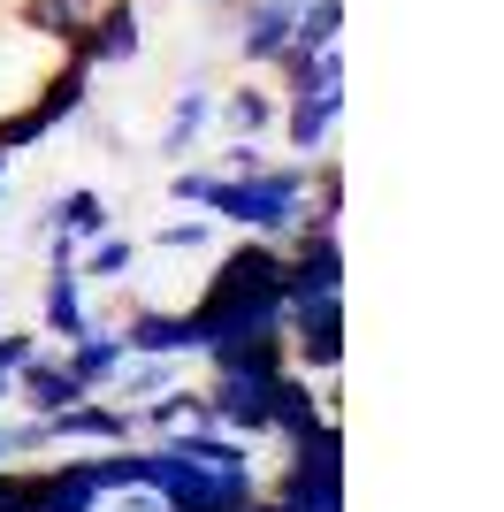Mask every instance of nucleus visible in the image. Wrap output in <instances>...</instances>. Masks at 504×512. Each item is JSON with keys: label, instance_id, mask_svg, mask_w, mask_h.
<instances>
[{"label": "nucleus", "instance_id": "obj_19", "mask_svg": "<svg viewBox=\"0 0 504 512\" xmlns=\"http://www.w3.org/2000/svg\"><path fill=\"white\" fill-rule=\"evenodd\" d=\"M260 505L268 512H344V482H321V474H260Z\"/></svg>", "mask_w": 504, "mask_h": 512}, {"label": "nucleus", "instance_id": "obj_4", "mask_svg": "<svg viewBox=\"0 0 504 512\" xmlns=\"http://www.w3.org/2000/svg\"><path fill=\"white\" fill-rule=\"evenodd\" d=\"M283 352H291L298 375L329 383L344 367V299H314V306H291L283 314Z\"/></svg>", "mask_w": 504, "mask_h": 512}, {"label": "nucleus", "instance_id": "obj_27", "mask_svg": "<svg viewBox=\"0 0 504 512\" xmlns=\"http://www.w3.org/2000/svg\"><path fill=\"white\" fill-rule=\"evenodd\" d=\"M46 352V337L39 329H0V375H16V367H31Z\"/></svg>", "mask_w": 504, "mask_h": 512}, {"label": "nucleus", "instance_id": "obj_12", "mask_svg": "<svg viewBox=\"0 0 504 512\" xmlns=\"http://www.w3.org/2000/svg\"><path fill=\"white\" fill-rule=\"evenodd\" d=\"M92 85H100V69H84L77 54H62V62H54V69L39 77V85H31V115H39L46 130L77 123L84 107H92Z\"/></svg>", "mask_w": 504, "mask_h": 512}, {"label": "nucleus", "instance_id": "obj_5", "mask_svg": "<svg viewBox=\"0 0 504 512\" xmlns=\"http://www.w3.org/2000/svg\"><path fill=\"white\" fill-rule=\"evenodd\" d=\"M268 390H275V375H230V367H207L199 406H207L214 428H230V436L260 444V436H268Z\"/></svg>", "mask_w": 504, "mask_h": 512}, {"label": "nucleus", "instance_id": "obj_25", "mask_svg": "<svg viewBox=\"0 0 504 512\" xmlns=\"http://www.w3.org/2000/svg\"><path fill=\"white\" fill-rule=\"evenodd\" d=\"M0 512H39V467H0Z\"/></svg>", "mask_w": 504, "mask_h": 512}, {"label": "nucleus", "instance_id": "obj_2", "mask_svg": "<svg viewBox=\"0 0 504 512\" xmlns=\"http://www.w3.org/2000/svg\"><path fill=\"white\" fill-rule=\"evenodd\" d=\"M130 436H138V421H130V406L107 398V390H84L77 406L39 421V451H107V444H130Z\"/></svg>", "mask_w": 504, "mask_h": 512}, {"label": "nucleus", "instance_id": "obj_1", "mask_svg": "<svg viewBox=\"0 0 504 512\" xmlns=\"http://www.w3.org/2000/svg\"><path fill=\"white\" fill-rule=\"evenodd\" d=\"M199 344L237 337V329H283V245L275 237H245L207 268V291L191 306Z\"/></svg>", "mask_w": 504, "mask_h": 512}, {"label": "nucleus", "instance_id": "obj_28", "mask_svg": "<svg viewBox=\"0 0 504 512\" xmlns=\"http://www.w3.org/2000/svg\"><path fill=\"white\" fill-rule=\"evenodd\" d=\"M207 176H214V169H176V176H168V207H191V214H199V199H207Z\"/></svg>", "mask_w": 504, "mask_h": 512}, {"label": "nucleus", "instance_id": "obj_23", "mask_svg": "<svg viewBox=\"0 0 504 512\" xmlns=\"http://www.w3.org/2000/svg\"><path fill=\"white\" fill-rule=\"evenodd\" d=\"M214 230H222V222H214V214H176V222H161V230H153V253H207L214 245Z\"/></svg>", "mask_w": 504, "mask_h": 512}, {"label": "nucleus", "instance_id": "obj_31", "mask_svg": "<svg viewBox=\"0 0 504 512\" xmlns=\"http://www.w3.org/2000/svg\"><path fill=\"white\" fill-rule=\"evenodd\" d=\"M0 406H8V375H0Z\"/></svg>", "mask_w": 504, "mask_h": 512}, {"label": "nucleus", "instance_id": "obj_30", "mask_svg": "<svg viewBox=\"0 0 504 512\" xmlns=\"http://www.w3.org/2000/svg\"><path fill=\"white\" fill-rule=\"evenodd\" d=\"M0 192H8V153H0Z\"/></svg>", "mask_w": 504, "mask_h": 512}, {"label": "nucleus", "instance_id": "obj_8", "mask_svg": "<svg viewBox=\"0 0 504 512\" xmlns=\"http://www.w3.org/2000/svg\"><path fill=\"white\" fill-rule=\"evenodd\" d=\"M138 39H146V31H138V0H107L100 16L62 46V54H77L84 69H123L130 54H138Z\"/></svg>", "mask_w": 504, "mask_h": 512}, {"label": "nucleus", "instance_id": "obj_15", "mask_svg": "<svg viewBox=\"0 0 504 512\" xmlns=\"http://www.w3.org/2000/svg\"><path fill=\"white\" fill-rule=\"evenodd\" d=\"M275 115H283V100H275V85H260V77H237V85L214 92V130H230V138H268Z\"/></svg>", "mask_w": 504, "mask_h": 512}, {"label": "nucleus", "instance_id": "obj_11", "mask_svg": "<svg viewBox=\"0 0 504 512\" xmlns=\"http://www.w3.org/2000/svg\"><path fill=\"white\" fill-rule=\"evenodd\" d=\"M291 31H298V0H245L230 16V39H237V54H245L252 69H268L283 46H291Z\"/></svg>", "mask_w": 504, "mask_h": 512}, {"label": "nucleus", "instance_id": "obj_18", "mask_svg": "<svg viewBox=\"0 0 504 512\" xmlns=\"http://www.w3.org/2000/svg\"><path fill=\"white\" fill-rule=\"evenodd\" d=\"M69 375H77L84 390H107L115 383V375H123V360H130V344H123V329H100V321H92V329H84V337H69Z\"/></svg>", "mask_w": 504, "mask_h": 512}, {"label": "nucleus", "instance_id": "obj_7", "mask_svg": "<svg viewBox=\"0 0 504 512\" xmlns=\"http://www.w3.org/2000/svg\"><path fill=\"white\" fill-rule=\"evenodd\" d=\"M336 123H344V77L336 85H306V92H283V115H275V130L291 138V153H329Z\"/></svg>", "mask_w": 504, "mask_h": 512}, {"label": "nucleus", "instance_id": "obj_10", "mask_svg": "<svg viewBox=\"0 0 504 512\" xmlns=\"http://www.w3.org/2000/svg\"><path fill=\"white\" fill-rule=\"evenodd\" d=\"M84 383L69 375V360H54V352H39L31 367H16L8 375V406H23V421H54L62 406H77Z\"/></svg>", "mask_w": 504, "mask_h": 512}, {"label": "nucleus", "instance_id": "obj_20", "mask_svg": "<svg viewBox=\"0 0 504 512\" xmlns=\"http://www.w3.org/2000/svg\"><path fill=\"white\" fill-rule=\"evenodd\" d=\"M100 8L107 0H16V23L31 31V39H46V46H69Z\"/></svg>", "mask_w": 504, "mask_h": 512}, {"label": "nucleus", "instance_id": "obj_22", "mask_svg": "<svg viewBox=\"0 0 504 512\" xmlns=\"http://www.w3.org/2000/svg\"><path fill=\"white\" fill-rule=\"evenodd\" d=\"M130 268H138V245H130V237H92V245H77V276L84 283H123Z\"/></svg>", "mask_w": 504, "mask_h": 512}, {"label": "nucleus", "instance_id": "obj_13", "mask_svg": "<svg viewBox=\"0 0 504 512\" xmlns=\"http://www.w3.org/2000/svg\"><path fill=\"white\" fill-rule=\"evenodd\" d=\"M92 283L77 276V260H54V276H46V291H39V337H84L92 329V299H84Z\"/></svg>", "mask_w": 504, "mask_h": 512}, {"label": "nucleus", "instance_id": "obj_29", "mask_svg": "<svg viewBox=\"0 0 504 512\" xmlns=\"http://www.w3.org/2000/svg\"><path fill=\"white\" fill-rule=\"evenodd\" d=\"M100 512H168V505L146 490V482H138V490H115V497H100Z\"/></svg>", "mask_w": 504, "mask_h": 512}, {"label": "nucleus", "instance_id": "obj_9", "mask_svg": "<svg viewBox=\"0 0 504 512\" xmlns=\"http://www.w3.org/2000/svg\"><path fill=\"white\" fill-rule=\"evenodd\" d=\"M123 344L146 360H199V321H191V306H130Z\"/></svg>", "mask_w": 504, "mask_h": 512}, {"label": "nucleus", "instance_id": "obj_16", "mask_svg": "<svg viewBox=\"0 0 504 512\" xmlns=\"http://www.w3.org/2000/svg\"><path fill=\"white\" fill-rule=\"evenodd\" d=\"M207 130H214V85H207V77H184L176 100H168V123H161V161L191 153Z\"/></svg>", "mask_w": 504, "mask_h": 512}, {"label": "nucleus", "instance_id": "obj_17", "mask_svg": "<svg viewBox=\"0 0 504 512\" xmlns=\"http://www.w3.org/2000/svg\"><path fill=\"white\" fill-rule=\"evenodd\" d=\"M39 230H54V237H69V245H92V237H107L115 230V207H107L92 184H77V192H62L54 207H39Z\"/></svg>", "mask_w": 504, "mask_h": 512}, {"label": "nucleus", "instance_id": "obj_26", "mask_svg": "<svg viewBox=\"0 0 504 512\" xmlns=\"http://www.w3.org/2000/svg\"><path fill=\"white\" fill-rule=\"evenodd\" d=\"M268 161H275V153H268V138H230L214 169H222V176H260V169H268Z\"/></svg>", "mask_w": 504, "mask_h": 512}, {"label": "nucleus", "instance_id": "obj_14", "mask_svg": "<svg viewBox=\"0 0 504 512\" xmlns=\"http://www.w3.org/2000/svg\"><path fill=\"white\" fill-rule=\"evenodd\" d=\"M207 367H230V375H283L291 352H283V329H237V337H207L199 344Z\"/></svg>", "mask_w": 504, "mask_h": 512}, {"label": "nucleus", "instance_id": "obj_6", "mask_svg": "<svg viewBox=\"0 0 504 512\" xmlns=\"http://www.w3.org/2000/svg\"><path fill=\"white\" fill-rule=\"evenodd\" d=\"M321 421H336V390L314 383V375H298V367H283L268 390V436L275 444H298V436H314Z\"/></svg>", "mask_w": 504, "mask_h": 512}, {"label": "nucleus", "instance_id": "obj_32", "mask_svg": "<svg viewBox=\"0 0 504 512\" xmlns=\"http://www.w3.org/2000/svg\"><path fill=\"white\" fill-rule=\"evenodd\" d=\"M245 512H268V505H260V497H252V505H245Z\"/></svg>", "mask_w": 504, "mask_h": 512}, {"label": "nucleus", "instance_id": "obj_24", "mask_svg": "<svg viewBox=\"0 0 504 512\" xmlns=\"http://www.w3.org/2000/svg\"><path fill=\"white\" fill-rule=\"evenodd\" d=\"M46 138H54V130H46L39 115H31V100L0 107V153H8V161H16V153H39Z\"/></svg>", "mask_w": 504, "mask_h": 512}, {"label": "nucleus", "instance_id": "obj_3", "mask_svg": "<svg viewBox=\"0 0 504 512\" xmlns=\"http://www.w3.org/2000/svg\"><path fill=\"white\" fill-rule=\"evenodd\" d=\"M314 299H344V245L336 230H291L283 237V314Z\"/></svg>", "mask_w": 504, "mask_h": 512}, {"label": "nucleus", "instance_id": "obj_21", "mask_svg": "<svg viewBox=\"0 0 504 512\" xmlns=\"http://www.w3.org/2000/svg\"><path fill=\"white\" fill-rule=\"evenodd\" d=\"M130 421H138V436H153V444H161V436L199 428V421H207V406H199V390H191V383H176V390H161V398H146Z\"/></svg>", "mask_w": 504, "mask_h": 512}]
</instances>
